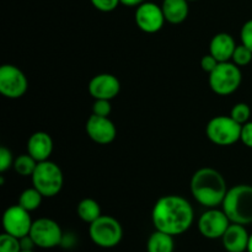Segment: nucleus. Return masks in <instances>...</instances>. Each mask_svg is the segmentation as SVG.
Segmentation results:
<instances>
[{"label": "nucleus", "instance_id": "f257e3e1", "mask_svg": "<svg viewBox=\"0 0 252 252\" xmlns=\"http://www.w3.org/2000/svg\"><path fill=\"white\" fill-rule=\"evenodd\" d=\"M152 220L155 230L177 236L191 228L194 220V212L186 198L177 194H167L158 199L154 204Z\"/></svg>", "mask_w": 252, "mask_h": 252}, {"label": "nucleus", "instance_id": "f03ea898", "mask_svg": "<svg viewBox=\"0 0 252 252\" xmlns=\"http://www.w3.org/2000/svg\"><path fill=\"white\" fill-rule=\"evenodd\" d=\"M228 186L223 175L212 167L197 170L191 179V193L201 206L217 208L223 204Z\"/></svg>", "mask_w": 252, "mask_h": 252}, {"label": "nucleus", "instance_id": "7ed1b4c3", "mask_svg": "<svg viewBox=\"0 0 252 252\" xmlns=\"http://www.w3.org/2000/svg\"><path fill=\"white\" fill-rule=\"evenodd\" d=\"M221 207L231 223L252 224V186L238 185L229 189Z\"/></svg>", "mask_w": 252, "mask_h": 252}, {"label": "nucleus", "instance_id": "20e7f679", "mask_svg": "<svg viewBox=\"0 0 252 252\" xmlns=\"http://www.w3.org/2000/svg\"><path fill=\"white\" fill-rule=\"evenodd\" d=\"M32 185L38 189L43 197H54L62 191L64 176L61 167L53 161H41L31 176Z\"/></svg>", "mask_w": 252, "mask_h": 252}, {"label": "nucleus", "instance_id": "39448f33", "mask_svg": "<svg viewBox=\"0 0 252 252\" xmlns=\"http://www.w3.org/2000/svg\"><path fill=\"white\" fill-rule=\"evenodd\" d=\"M209 86L220 96H228L235 93L243 81L240 66L233 62H223L209 74Z\"/></svg>", "mask_w": 252, "mask_h": 252}, {"label": "nucleus", "instance_id": "423d86ee", "mask_svg": "<svg viewBox=\"0 0 252 252\" xmlns=\"http://www.w3.org/2000/svg\"><path fill=\"white\" fill-rule=\"evenodd\" d=\"M89 235L95 245L103 249H112L122 241L123 228L113 217L101 216L90 224Z\"/></svg>", "mask_w": 252, "mask_h": 252}, {"label": "nucleus", "instance_id": "0eeeda50", "mask_svg": "<svg viewBox=\"0 0 252 252\" xmlns=\"http://www.w3.org/2000/svg\"><path fill=\"white\" fill-rule=\"evenodd\" d=\"M243 125L230 116H216L208 122L206 133L208 139L216 145L229 147L240 140Z\"/></svg>", "mask_w": 252, "mask_h": 252}, {"label": "nucleus", "instance_id": "6e6552de", "mask_svg": "<svg viewBox=\"0 0 252 252\" xmlns=\"http://www.w3.org/2000/svg\"><path fill=\"white\" fill-rule=\"evenodd\" d=\"M30 236L37 248L53 249L63 241V231L56 220L49 218H39L32 224Z\"/></svg>", "mask_w": 252, "mask_h": 252}, {"label": "nucleus", "instance_id": "1a4fd4ad", "mask_svg": "<svg viewBox=\"0 0 252 252\" xmlns=\"http://www.w3.org/2000/svg\"><path fill=\"white\" fill-rule=\"evenodd\" d=\"M29 89V81L24 71L12 64H4L0 68V93L11 100L22 97Z\"/></svg>", "mask_w": 252, "mask_h": 252}, {"label": "nucleus", "instance_id": "9d476101", "mask_svg": "<svg viewBox=\"0 0 252 252\" xmlns=\"http://www.w3.org/2000/svg\"><path fill=\"white\" fill-rule=\"evenodd\" d=\"M32 224H33V220L30 216V212L22 208L19 204L9 207L2 216L4 233L14 235L19 239L29 235Z\"/></svg>", "mask_w": 252, "mask_h": 252}, {"label": "nucleus", "instance_id": "9b49d317", "mask_svg": "<svg viewBox=\"0 0 252 252\" xmlns=\"http://www.w3.org/2000/svg\"><path fill=\"white\" fill-rule=\"evenodd\" d=\"M231 221L229 220L228 216L223 209L208 208L198 219V230L204 238L211 239H221L226 229Z\"/></svg>", "mask_w": 252, "mask_h": 252}, {"label": "nucleus", "instance_id": "f8f14e48", "mask_svg": "<svg viewBox=\"0 0 252 252\" xmlns=\"http://www.w3.org/2000/svg\"><path fill=\"white\" fill-rule=\"evenodd\" d=\"M134 20L138 29L145 33H157L166 21L161 6L150 1H145L137 6Z\"/></svg>", "mask_w": 252, "mask_h": 252}, {"label": "nucleus", "instance_id": "ddd939ff", "mask_svg": "<svg viewBox=\"0 0 252 252\" xmlns=\"http://www.w3.org/2000/svg\"><path fill=\"white\" fill-rule=\"evenodd\" d=\"M85 129L89 138L101 145L111 144L117 135L115 123L110 118L96 116L94 113L86 121Z\"/></svg>", "mask_w": 252, "mask_h": 252}, {"label": "nucleus", "instance_id": "4468645a", "mask_svg": "<svg viewBox=\"0 0 252 252\" xmlns=\"http://www.w3.org/2000/svg\"><path fill=\"white\" fill-rule=\"evenodd\" d=\"M121 83L108 73L97 74L89 83V93L95 100H112L120 94Z\"/></svg>", "mask_w": 252, "mask_h": 252}, {"label": "nucleus", "instance_id": "2eb2a0df", "mask_svg": "<svg viewBox=\"0 0 252 252\" xmlns=\"http://www.w3.org/2000/svg\"><path fill=\"white\" fill-rule=\"evenodd\" d=\"M249 239L250 234L246 230L245 225L231 223L221 236V243L228 252H245L248 251Z\"/></svg>", "mask_w": 252, "mask_h": 252}, {"label": "nucleus", "instance_id": "dca6fc26", "mask_svg": "<svg viewBox=\"0 0 252 252\" xmlns=\"http://www.w3.org/2000/svg\"><path fill=\"white\" fill-rule=\"evenodd\" d=\"M53 152V140L46 132H36L29 138L27 142V153L37 162L46 161L49 159Z\"/></svg>", "mask_w": 252, "mask_h": 252}, {"label": "nucleus", "instance_id": "f3484780", "mask_svg": "<svg viewBox=\"0 0 252 252\" xmlns=\"http://www.w3.org/2000/svg\"><path fill=\"white\" fill-rule=\"evenodd\" d=\"M236 48L235 39L231 34L225 33V32H220L213 36L209 43V53L219 62H229L233 57L234 51Z\"/></svg>", "mask_w": 252, "mask_h": 252}, {"label": "nucleus", "instance_id": "a211bd4d", "mask_svg": "<svg viewBox=\"0 0 252 252\" xmlns=\"http://www.w3.org/2000/svg\"><path fill=\"white\" fill-rule=\"evenodd\" d=\"M161 9L164 12L165 20L169 24H182L189 16V0H164Z\"/></svg>", "mask_w": 252, "mask_h": 252}, {"label": "nucleus", "instance_id": "6ab92c4d", "mask_svg": "<svg viewBox=\"0 0 252 252\" xmlns=\"http://www.w3.org/2000/svg\"><path fill=\"white\" fill-rule=\"evenodd\" d=\"M174 236L155 230L147 241V252H174Z\"/></svg>", "mask_w": 252, "mask_h": 252}, {"label": "nucleus", "instance_id": "aec40b11", "mask_svg": "<svg viewBox=\"0 0 252 252\" xmlns=\"http://www.w3.org/2000/svg\"><path fill=\"white\" fill-rule=\"evenodd\" d=\"M76 213H78L79 218L85 223L91 224L100 218L101 214V207L98 202H96L93 198H85L83 201L79 202L78 208H76Z\"/></svg>", "mask_w": 252, "mask_h": 252}, {"label": "nucleus", "instance_id": "412c9836", "mask_svg": "<svg viewBox=\"0 0 252 252\" xmlns=\"http://www.w3.org/2000/svg\"><path fill=\"white\" fill-rule=\"evenodd\" d=\"M42 198H43V196L41 194V192L34 189V187H31V189L22 191V193L19 197V203L17 204L31 213V212L39 208L42 203Z\"/></svg>", "mask_w": 252, "mask_h": 252}, {"label": "nucleus", "instance_id": "4be33fe9", "mask_svg": "<svg viewBox=\"0 0 252 252\" xmlns=\"http://www.w3.org/2000/svg\"><path fill=\"white\" fill-rule=\"evenodd\" d=\"M38 162L27 153V154H21L17 158H15L14 161V170L17 175L24 177H31L36 170Z\"/></svg>", "mask_w": 252, "mask_h": 252}, {"label": "nucleus", "instance_id": "5701e85b", "mask_svg": "<svg viewBox=\"0 0 252 252\" xmlns=\"http://www.w3.org/2000/svg\"><path fill=\"white\" fill-rule=\"evenodd\" d=\"M230 117L235 120L240 125H245L250 121L251 117V108L248 103L239 102L233 106L230 111Z\"/></svg>", "mask_w": 252, "mask_h": 252}, {"label": "nucleus", "instance_id": "b1692460", "mask_svg": "<svg viewBox=\"0 0 252 252\" xmlns=\"http://www.w3.org/2000/svg\"><path fill=\"white\" fill-rule=\"evenodd\" d=\"M231 61L238 66H246L252 62V51L246 46H244L243 43L239 44L234 51Z\"/></svg>", "mask_w": 252, "mask_h": 252}, {"label": "nucleus", "instance_id": "393cba45", "mask_svg": "<svg viewBox=\"0 0 252 252\" xmlns=\"http://www.w3.org/2000/svg\"><path fill=\"white\" fill-rule=\"evenodd\" d=\"M0 252H21L20 239L4 233L0 235Z\"/></svg>", "mask_w": 252, "mask_h": 252}, {"label": "nucleus", "instance_id": "a878e982", "mask_svg": "<svg viewBox=\"0 0 252 252\" xmlns=\"http://www.w3.org/2000/svg\"><path fill=\"white\" fill-rule=\"evenodd\" d=\"M14 161L12 153L5 147L0 148V172H6L10 167L14 166Z\"/></svg>", "mask_w": 252, "mask_h": 252}, {"label": "nucleus", "instance_id": "bb28decb", "mask_svg": "<svg viewBox=\"0 0 252 252\" xmlns=\"http://www.w3.org/2000/svg\"><path fill=\"white\" fill-rule=\"evenodd\" d=\"M112 112V106L110 100H95L93 106V113L96 116L108 117Z\"/></svg>", "mask_w": 252, "mask_h": 252}, {"label": "nucleus", "instance_id": "cd10ccee", "mask_svg": "<svg viewBox=\"0 0 252 252\" xmlns=\"http://www.w3.org/2000/svg\"><path fill=\"white\" fill-rule=\"evenodd\" d=\"M90 1L96 10L102 12L113 11L121 4L120 0H90Z\"/></svg>", "mask_w": 252, "mask_h": 252}, {"label": "nucleus", "instance_id": "c85d7f7f", "mask_svg": "<svg viewBox=\"0 0 252 252\" xmlns=\"http://www.w3.org/2000/svg\"><path fill=\"white\" fill-rule=\"evenodd\" d=\"M240 37L241 43L252 51V19L243 25L240 31Z\"/></svg>", "mask_w": 252, "mask_h": 252}, {"label": "nucleus", "instance_id": "c756f323", "mask_svg": "<svg viewBox=\"0 0 252 252\" xmlns=\"http://www.w3.org/2000/svg\"><path fill=\"white\" fill-rule=\"evenodd\" d=\"M218 64H219V62L217 61V59L214 58L211 53L206 54V56L202 57V59H201L202 70H204L206 73H208V74H211L212 71L217 68V65H218Z\"/></svg>", "mask_w": 252, "mask_h": 252}, {"label": "nucleus", "instance_id": "7c9ffc66", "mask_svg": "<svg viewBox=\"0 0 252 252\" xmlns=\"http://www.w3.org/2000/svg\"><path fill=\"white\" fill-rule=\"evenodd\" d=\"M240 140L243 142L244 145L248 148H252V122L249 121L248 123L243 125L241 127V135Z\"/></svg>", "mask_w": 252, "mask_h": 252}, {"label": "nucleus", "instance_id": "2f4dec72", "mask_svg": "<svg viewBox=\"0 0 252 252\" xmlns=\"http://www.w3.org/2000/svg\"><path fill=\"white\" fill-rule=\"evenodd\" d=\"M20 245H21V251H32L34 248H37L30 234L20 239Z\"/></svg>", "mask_w": 252, "mask_h": 252}, {"label": "nucleus", "instance_id": "473e14b6", "mask_svg": "<svg viewBox=\"0 0 252 252\" xmlns=\"http://www.w3.org/2000/svg\"><path fill=\"white\" fill-rule=\"evenodd\" d=\"M121 4L125 5V6L128 7H134V6H139L142 5L143 2H145V0H120Z\"/></svg>", "mask_w": 252, "mask_h": 252}, {"label": "nucleus", "instance_id": "72a5a7b5", "mask_svg": "<svg viewBox=\"0 0 252 252\" xmlns=\"http://www.w3.org/2000/svg\"><path fill=\"white\" fill-rule=\"evenodd\" d=\"M248 252H252V234L250 235V239H249V244H248Z\"/></svg>", "mask_w": 252, "mask_h": 252}, {"label": "nucleus", "instance_id": "f704fd0d", "mask_svg": "<svg viewBox=\"0 0 252 252\" xmlns=\"http://www.w3.org/2000/svg\"><path fill=\"white\" fill-rule=\"evenodd\" d=\"M21 252H34V251L32 250V251H21Z\"/></svg>", "mask_w": 252, "mask_h": 252}, {"label": "nucleus", "instance_id": "c9c22d12", "mask_svg": "<svg viewBox=\"0 0 252 252\" xmlns=\"http://www.w3.org/2000/svg\"><path fill=\"white\" fill-rule=\"evenodd\" d=\"M189 1H197V0H189Z\"/></svg>", "mask_w": 252, "mask_h": 252}]
</instances>
